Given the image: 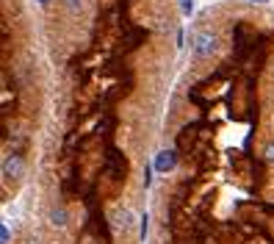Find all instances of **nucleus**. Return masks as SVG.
Listing matches in <instances>:
<instances>
[{
  "label": "nucleus",
  "mask_w": 274,
  "mask_h": 244,
  "mask_svg": "<svg viewBox=\"0 0 274 244\" xmlns=\"http://www.w3.org/2000/svg\"><path fill=\"white\" fill-rule=\"evenodd\" d=\"M172 34L174 0H56L42 23L48 64L22 53L3 61V119L22 97L34 111L53 95L48 225L70 230V244H136L133 205L150 186L147 153L169 106Z\"/></svg>",
  "instance_id": "obj_1"
},
{
  "label": "nucleus",
  "mask_w": 274,
  "mask_h": 244,
  "mask_svg": "<svg viewBox=\"0 0 274 244\" xmlns=\"http://www.w3.org/2000/svg\"><path fill=\"white\" fill-rule=\"evenodd\" d=\"M152 244H274V12L208 6L164 117Z\"/></svg>",
  "instance_id": "obj_2"
}]
</instances>
